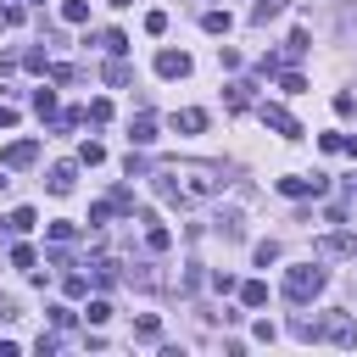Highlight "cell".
Listing matches in <instances>:
<instances>
[{
  "instance_id": "6",
  "label": "cell",
  "mask_w": 357,
  "mask_h": 357,
  "mask_svg": "<svg viewBox=\"0 0 357 357\" xmlns=\"http://www.w3.org/2000/svg\"><path fill=\"white\" fill-rule=\"evenodd\" d=\"M39 162V139H11L0 151V167H33Z\"/></svg>"
},
{
  "instance_id": "12",
  "label": "cell",
  "mask_w": 357,
  "mask_h": 357,
  "mask_svg": "<svg viewBox=\"0 0 357 357\" xmlns=\"http://www.w3.org/2000/svg\"><path fill=\"white\" fill-rule=\"evenodd\" d=\"M173 128H184V134H201V128H206V112H201V106H184V112L173 117Z\"/></svg>"
},
{
  "instance_id": "18",
  "label": "cell",
  "mask_w": 357,
  "mask_h": 357,
  "mask_svg": "<svg viewBox=\"0 0 357 357\" xmlns=\"http://www.w3.org/2000/svg\"><path fill=\"white\" fill-rule=\"evenodd\" d=\"M45 234H50V245H67V240H78V223H67V218H56V223H50Z\"/></svg>"
},
{
  "instance_id": "19",
  "label": "cell",
  "mask_w": 357,
  "mask_h": 357,
  "mask_svg": "<svg viewBox=\"0 0 357 357\" xmlns=\"http://www.w3.org/2000/svg\"><path fill=\"white\" fill-rule=\"evenodd\" d=\"M100 78H106V84H112V89H123V84H128V78H134V73H128V67H123V61H117V56H112V61H106V73H100Z\"/></svg>"
},
{
  "instance_id": "42",
  "label": "cell",
  "mask_w": 357,
  "mask_h": 357,
  "mask_svg": "<svg viewBox=\"0 0 357 357\" xmlns=\"http://www.w3.org/2000/svg\"><path fill=\"white\" fill-rule=\"evenodd\" d=\"M106 6H117V11H123V6H134V0H106Z\"/></svg>"
},
{
  "instance_id": "15",
  "label": "cell",
  "mask_w": 357,
  "mask_h": 357,
  "mask_svg": "<svg viewBox=\"0 0 357 357\" xmlns=\"http://www.w3.org/2000/svg\"><path fill=\"white\" fill-rule=\"evenodd\" d=\"M240 301H245V307H268V284H262V279H245V284H240Z\"/></svg>"
},
{
  "instance_id": "37",
  "label": "cell",
  "mask_w": 357,
  "mask_h": 357,
  "mask_svg": "<svg viewBox=\"0 0 357 357\" xmlns=\"http://www.w3.org/2000/svg\"><path fill=\"white\" fill-rule=\"evenodd\" d=\"M45 312H50V324H56V329H73V307H45Z\"/></svg>"
},
{
  "instance_id": "2",
  "label": "cell",
  "mask_w": 357,
  "mask_h": 357,
  "mask_svg": "<svg viewBox=\"0 0 357 357\" xmlns=\"http://www.w3.org/2000/svg\"><path fill=\"white\" fill-rule=\"evenodd\" d=\"M324 284H329V273H324L318 262H296V268L284 273V301H296V307H307L312 296H324Z\"/></svg>"
},
{
  "instance_id": "16",
  "label": "cell",
  "mask_w": 357,
  "mask_h": 357,
  "mask_svg": "<svg viewBox=\"0 0 357 357\" xmlns=\"http://www.w3.org/2000/svg\"><path fill=\"white\" fill-rule=\"evenodd\" d=\"M61 22H89V0H61Z\"/></svg>"
},
{
  "instance_id": "27",
  "label": "cell",
  "mask_w": 357,
  "mask_h": 357,
  "mask_svg": "<svg viewBox=\"0 0 357 357\" xmlns=\"http://www.w3.org/2000/svg\"><path fill=\"white\" fill-rule=\"evenodd\" d=\"M100 50H106V56H123V50H128V39L112 28V33H100Z\"/></svg>"
},
{
  "instance_id": "3",
  "label": "cell",
  "mask_w": 357,
  "mask_h": 357,
  "mask_svg": "<svg viewBox=\"0 0 357 357\" xmlns=\"http://www.w3.org/2000/svg\"><path fill=\"white\" fill-rule=\"evenodd\" d=\"M257 112H262V123H268V128H273L279 139H301V123H296V117H290L284 106H273V100H262Z\"/></svg>"
},
{
  "instance_id": "21",
  "label": "cell",
  "mask_w": 357,
  "mask_h": 357,
  "mask_svg": "<svg viewBox=\"0 0 357 357\" xmlns=\"http://www.w3.org/2000/svg\"><path fill=\"white\" fill-rule=\"evenodd\" d=\"M218 234H223V240H240V234H245L240 212H223V218H218Z\"/></svg>"
},
{
  "instance_id": "1",
  "label": "cell",
  "mask_w": 357,
  "mask_h": 357,
  "mask_svg": "<svg viewBox=\"0 0 357 357\" xmlns=\"http://www.w3.org/2000/svg\"><path fill=\"white\" fill-rule=\"evenodd\" d=\"M173 173H178V190H184L190 201H212V195H223V167H218V162H178Z\"/></svg>"
},
{
  "instance_id": "8",
  "label": "cell",
  "mask_w": 357,
  "mask_h": 357,
  "mask_svg": "<svg viewBox=\"0 0 357 357\" xmlns=\"http://www.w3.org/2000/svg\"><path fill=\"white\" fill-rule=\"evenodd\" d=\"M156 73L162 78H190V56L184 50H156Z\"/></svg>"
},
{
  "instance_id": "31",
  "label": "cell",
  "mask_w": 357,
  "mask_h": 357,
  "mask_svg": "<svg viewBox=\"0 0 357 357\" xmlns=\"http://www.w3.org/2000/svg\"><path fill=\"white\" fill-rule=\"evenodd\" d=\"M78 162H84V167H100V162H106V151L89 139V145H78Z\"/></svg>"
},
{
  "instance_id": "34",
  "label": "cell",
  "mask_w": 357,
  "mask_h": 357,
  "mask_svg": "<svg viewBox=\"0 0 357 357\" xmlns=\"http://www.w3.org/2000/svg\"><path fill=\"white\" fill-rule=\"evenodd\" d=\"M22 67H28V73H50V61H45V50H28V56H22Z\"/></svg>"
},
{
  "instance_id": "26",
  "label": "cell",
  "mask_w": 357,
  "mask_h": 357,
  "mask_svg": "<svg viewBox=\"0 0 357 357\" xmlns=\"http://www.w3.org/2000/svg\"><path fill=\"white\" fill-rule=\"evenodd\" d=\"M84 318H89V324H106V318H112V301H106V296H95V301L84 307Z\"/></svg>"
},
{
  "instance_id": "9",
  "label": "cell",
  "mask_w": 357,
  "mask_h": 357,
  "mask_svg": "<svg viewBox=\"0 0 357 357\" xmlns=\"http://www.w3.org/2000/svg\"><path fill=\"white\" fill-rule=\"evenodd\" d=\"M45 184H50V195H73V184H78V162H56Z\"/></svg>"
},
{
  "instance_id": "33",
  "label": "cell",
  "mask_w": 357,
  "mask_h": 357,
  "mask_svg": "<svg viewBox=\"0 0 357 357\" xmlns=\"http://www.w3.org/2000/svg\"><path fill=\"white\" fill-rule=\"evenodd\" d=\"M145 33H167V11H145Z\"/></svg>"
},
{
  "instance_id": "41",
  "label": "cell",
  "mask_w": 357,
  "mask_h": 357,
  "mask_svg": "<svg viewBox=\"0 0 357 357\" xmlns=\"http://www.w3.org/2000/svg\"><path fill=\"white\" fill-rule=\"evenodd\" d=\"M346 195H351V206H357V173H351V184H346Z\"/></svg>"
},
{
  "instance_id": "30",
  "label": "cell",
  "mask_w": 357,
  "mask_h": 357,
  "mask_svg": "<svg viewBox=\"0 0 357 357\" xmlns=\"http://www.w3.org/2000/svg\"><path fill=\"white\" fill-rule=\"evenodd\" d=\"M84 117H89V123H112V100H89Z\"/></svg>"
},
{
  "instance_id": "10",
  "label": "cell",
  "mask_w": 357,
  "mask_h": 357,
  "mask_svg": "<svg viewBox=\"0 0 357 357\" xmlns=\"http://www.w3.org/2000/svg\"><path fill=\"white\" fill-rule=\"evenodd\" d=\"M128 139H134V145H156V117H151V112H139V117L128 123Z\"/></svg>"
},
{
  "instance_id": "39",
  "label": "cell",
  "mask_w": 357,
  "mask_h": 357,
  "mask_svg": "<svg viewBox=\"0 0 357 357\" xmlns=\"http://www.w3.org/2000/svg\"><path fill=\"white\" fill-rule=\"evenodd\" d=\"M212 290H223V296H229V290H240V284H234V273H223V268H218V273H212Z\"/></svg>"
},
{
  "instance_id": "38",
  "label": "cell",
  "mask_w": 357,
  "mask_h": 357,
  "mask_svg": "<svg viewBox=\"0 0 357 357\" xmlns=\"http://www.w3.org/2000/svg\"><path fill=\"white\" fill-rule=\"evenodd\" d=\"M112 201H117V212H128V206H134V190H128V184H117V190H112Z\"/></svg>"
},
{
  "instance_id": "23",
  "label": "cell",
  "mask_w": 357,
  "mask_h": 357,
  "mask_svg": "<svg viewBox=\"0 0 357 357\" xmlns=\"http://www.w3.org/2000/svg\"><path fill=\"white\" fill-rule=\"evenodd\" d=\"M134 335H139V340H162V318H156V312H145V318L134 324Z\"/></svg>"
},
{
  "instance_id": "28",
  "label": "cell",
  "mask_w": 357,
  "mask_h": 357,
  "mask_svg": "<svg viewBox=\"0 0 357 357\" xmlns=\"http://www.w3.org/2000/svg\"><path fill=\"white\" fill-rule=\"evenodd\" d=\"M279 89H284V95H301V89H307V78L290 67V73H279Z\"/></svg>"
},
{
  "instance_id": "20",
  "label": "cell",
  "mask_w": 357,
  "mask_h": 357,
  "mask_svg": "<svg viewBox=\"0 0 357 357\" xmlns=\"http://www.w3.org/2000/svg\"><path fill=\"white\" fill-rule=\"evenodd\" d=\"M6 229H11V234H28V229H33V206H17V212L6 218Z\"/></svg>"
},
{
  "instance_id": "22",
  "label": "cell",
  "mask_w": 357,
  "mask_h": 357,
  "mask_svg": "<svg viewBox=\"0 0 357 357\" xmlns=\"http://www.w3.org/2000/svg\"><path fill=\"white\" fill-rule=\"evenodd\" d=\"M89 273H95V284H112V279H117V262H112V257H95Z\"/></svg>"
},
{
  "instance_id": "32",
  "label": "cell",
  "mask_w": 357,
  "mask_h": 357,
  "mask_svg": "<svg viewBox=\"0 0 357 357\" xmlns=\"http://www.w3.org/2000/svg\"><path fill=\"white\" fill-rule=\"evenodd\" d=\"M61 290H67V296H89V273H67Z\"/></svg>"
},
{
  "instance_id": "43",
  "label": "cell",
  "mask_w": 357,
  "mask_h": 357,
  "mask_svg": "<svg viewBox=\"0 0 357 357\" xmlns=\"http://www.w3.org/2000/svg\"><path fill=\"white\" fill-rule=\"evenodd\" d=\"M6 184H11V178H6V167H0V190H6Z\"/></svg>"
},
{
  "instance_id": "17",
  "label": "cell",
  "mask_w": 357,
  "mask_h": 357,
  "mask_svg": "<svg viewBox=\"0 0 357 357\" xmlns=\"http://www.w3.org/2000/svg\"><path fill=\"white\" fill-rule=\"evenodd\" d=\"M201 28H206V33H229V28H234V17H229V11H218V6H212V11H206V17H201Z\"/></svg>"
},
{
  "instance_id": "35",
  "label": "cell",
  "mask_w": 357,
  "mask_h": 357,
  "mask_svg": "<svg viewBox=\"0 0 357 357\" xmlns=\"http://www.w3.org/2000/svg\"><path fill=\"white\" fill-rule=\"evenodd\" d=\"M340 145H346V134H318V151H329V156H340Z\"/></svg>"
},
{
  "instance_id": "24",
  "label": "cell",
  "mask_w": 357,
  "mask_h": 357,
  "mask_svg": "<svg viewBox=\"0 0 357 357\" xmlns=\"http://www.w3.org/2000/svg\"><path fill=\"white\" fill-rule=\"evenodd\" d=\"M112 212H117V201H95V206H89V229H106Z\"/></svg>"
},
{
  "instance_id": "29",
  "label": "cell",
  "mask_w": 357,
  "mask_h": 357,
  "mask_svg": "<svg viewBox=\"0 0 357 357\" xmlns=\"http://www.w3.org/2000/svg\"><path fill=\"white\" fill-rule=\"evenodd\" d=\"M33 112L50 117V112H56V89H33Z\"/></svg>"
},
{
  "instance_id": "4",
  "label": "cell",
  "mask_w": 357,
  "mask_h": 357,
  "mask_svg": "<svg viewBox=\"0 0 357 357\" xmlns=\"http://www.w3.org/2000/svg\"><path fill=\"white\" fill-rule=\"evenodd\" d=\"M279 190H284L290 201H301V195H324V190H329V178H324V173H312V178H307V173H284V178H279Z\"/></svg>"
},
{
  "instance_id": "36",
  "label": "cell",
  "mask_w": 357,
  "mask_h": 357,
  "mask_svg": "<svg viewBox=\"0 0 357 357\" xmlns=\"http://www.w3.org/2000/svg\"><path fill=\"white\" fill-rule=\"evenodd\" d=\"M11 262H17V268H28V273H33V245H11Z\"/></svg>"
},
{
  "instance_id": "5",
  "label": "cell",
  "mask_w": 357,
  "mask_h": 357,
  "mask_svg": "<svg viewBox=\"0 0 357 357\" xmlns=\"http://www.w3.org/2000/svg\"><path fill=\"white\" fill-rule=\"evenodd\" d=\"M312 251H318V257H357V234H346V229L318 234V240H312Z\"/></svg>"
},
{
  "instance_id": "40",
  "label": "cell",
  "mask_w": 357,
  "mask_h": 357,
  "mask_svg": "<svg viewBox=\"0 0 357 357\" xmlns=\"http://www.w3.org/2000/svg\"><path fill=\"white\" fill-rule=\"evenodd\" d=\"M11 123H17V106H6V100H0V128H11Z\"/></svg>"
},
{
  "instance_id": "44",
  "label": "cell",
  "mask_w": 357,
  "mask_h": 357,
  "mask_svg": "<svg viewBox=\"0 0 357 357\" xmlns=\"http://www.w3.org/2000/svg\"><path fill=\"white\" fill-rule=\"evenodd\" d=\"M0 22H6V11H0Z\"/></svg>"
},
{
  "instance_id": "7",
  "label": "cell",
  "mask_w": 357,
  "mask_h": 357,
  "mask_svg": "<svg viewBox=\"0 0 357 357\" xmlns=\"http://www.w3.org/2000/svg\"><path fill=\"white\" fill-rule=\"evenodd\" d=\"M324 340H335V346H357V324H351L346 312H329V324H324Z\"/></svg>"
},
{
  "instance_id": "11",
  "label": "cell",
  "mask_w": 357,
  "mask_h": 357,
  "mask_svg": "<svg viewBox=\"0 0 357 357\" xmlns=\"http://www.w3.org/2000/svg\"><path fill=\"white\" fill-rule=\"evenodd\" d=\"M223 100H229V112H245V106H251V84H245V78H234V84L223 89Z\"/></svg>"
},
{
  "instance_id": "13",
  "label": "cell",
  "mask_w": 357,
  "mask_h": 357,
  "mask_svg": "<svg viewBox=\"0 0 357 357\" xmlns=\"http://www.w3.org/2000/svg\"><path fill=\"white\" fill-rule=\"evenodd\" d=\"M290 335H296V340H318V335H324V324H318V318H307V312H296V318H290Z\"/></svg>"
},
{
  "instance_id": "14",
  "label": "cell",
  "mask_w": 357,
  "mask_h": 357,
  "mask_svg": "<svg viewBox=\"0 0 357 357\" xmlns=\"http://www.w3.org/2000/svg\"><path fill=\"white\" fill-rule=\"evenodd\" d=\"M279 11H284V0H257V6H251V28H268Z\"/></svg>"
},
{
  "instance_id": "25",
  "label": "cell",
  "mask_w": 357,
  "mask_h": 357,
  "mask_svg": "<svg viewBox=\"0 0 357 357\" xmlns=\"http://www.w3.org/2000/svg\"><path fill=\"white\" fill-rule=\"evenodd\" d=\"M251 257H257V268H268V262H279V240H257V251H251Z\"/></svg>"
}]
</instances>
